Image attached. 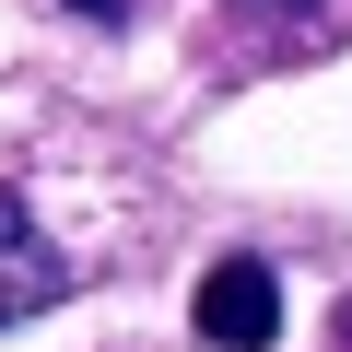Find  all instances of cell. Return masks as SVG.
Wrapping results in <instances>:
<instances>
[{
	"mask_svg": "<svg viewBox=\"0 0 352 352\" xmlns=\"http://www.w3.org/2000/svg\"><path fill=\"white\" fill-rule=\"evenodd\" d=\"M188 329H200L212 352H270V340H282V270H270V258H247V247H235V258H212V270H200V294H188Z\"/></svg>",
	"mask_w": 352,
	"mask_h": 352,
	"instance_id": "obj_1",
	"label": "cell"
},
{
	"mask_svg": "<svg viewBox=\"0 0 352 352\" xmlns=\"http://www.w3.org/2000/svg\"><path fill=\"white\" fill-rule=\"evenodd\" d=\"M71 12H82V24H129V0H71Z\"/></svg>",
	"mask_w": 352,
	"mask_h": 352,
	"instance_id": "obj_4",
	"label": "cell"
},
{
	"mask_svg": "<svg viewBox=\"0 0 352 352\" xmlns=\"http://www.w3.org/2000/svg\"><path fill=\"white\" fill-rule=\"evenodd\" d=\"M235 24H317V0H235Z\"/></svg>",
	"mask_w": 352,
	"mask_h": 352,
	"instance_id": "obj_3",
	"label": "cell"
},
{
	"mask_svg": "<svg viewBox=\"0 0 352 352\" xmlns=\"http://www.w3.org/2000/svg\"><path fill=\"white\" fill-rule=\"evenodd\" d=\"M71 294V258L36 235V212H24V188H0V329H24V317H47Z\"/></svg>",
	"mask_w": 352,
	"mask_h": 352,
	"instance_id": "obj_2",
	"label": "cell"
}]
</instances>
